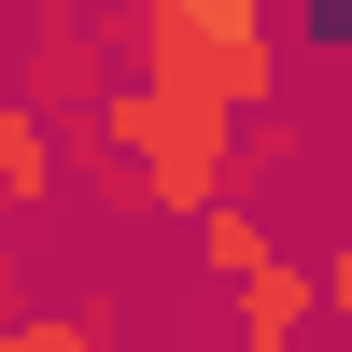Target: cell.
<instances>
[{"label": "cell", "instance_id": "obj_1", "mask_svg": "<svg viewBox=\"0 0 352 352\" xmlns=\"http://www.w3.org/2000/svg\"><path fill=\"white\" fill-rule=\"evenodd\" d=\"M71 155H85V184H99V197H141L155 226H212L226 197H240V113L169 99V85L127 71V85L71 127Z\"/></svg>", "mask_w": 352, "mask_h": 352}, {"label": "cell", "instance_id": "obj_2", "mask_svg": "<svg viewBox=\"0 0 352 352\" xmlns=\"http://www.w3.org/2000/svg\"><path fill=\"white\" fill-rule=\"evenodd\" d=\"M127 56H141V85L212 99V113H240V127L282 113V28L226 14V0H127Z\"/></svg>", "mask_w": 352, "mask_h": 352}, {"label": "cell", "instance_id": "obj_3", "mask_svg": "<svg viewBox=\"0 0 352 352\" xmlns=\"http://www.w3.org/2000/svg\"><path fill=\"white\" fill-rule=\"evenodd\" d=\"M28 71H14V99H43L56 127H85V113L113 99L99 85V43H127V0H28Z\"/></svg>", "mask_w": 352, "mask_h": 352}, {"label": "cell", "instance_id": "obj_4", "mask_svg": "<svg viewBox=\"0 0 352 352\" xmlns=\"http://www.w3.org/2000/svg\"><path fill=\"white\" fill-rule=\"evenodd\" d=\"M56 184H71V127H56L43 99H14V85H0V226H28Z\"/></svg>", "mask_w": 352, "mask_h": 352}, {"label": "cell", "instance_id": "obj_5", "mask_svg": "<svg viewBox=\"0 0 352 352\" xmlns=\"http://www.w3.org/2000/svg\"><path fill=\"white\" fill-rule=\"evenodd\" d=\"M240 296V352H310V324H324V282L296 268V254H268L254 282H226Z\"/></svg>", "mask_w": 352, "mask_h": 352}, {"label": "cell", "instance_id": "obj_6", "mask_svg": "<svg viewBox=\"0 0 352 352\" xmlns=\"http://www.w3.org/2000/svg\"><path fill=\"white\" fill-rule=\"evenodd\" d=\"M113 324H127L113 296H85V310H14V324H0V352H113Z\"/></svg>", "mask_w": 352, "mask_h": 352}, {"label": "cell", "instance_id": "obj_7", "mask_svg": "<svg viewBox=\"0 0 352 352\" xmlns=\"http://www.w3.org/2000/svg\"><path fill=\"white\" fill-rule=\"evenodd\" d=\"M197 254H212V268H226V282H254V268H268V254H282V240H268V212H254V197H226V212H212V226H197Z\"/></svg>", "mask_w": 352, "mask_h": 352}, {"label": "cell", "instance_id": "obj_8", "mask_svg": "<svg viewBox=\"0 0 352 352\" xmlns=\"http://www.w3.org/2000/svg\"><path fill=\"white\" fill-rule=\"evenodd\" d=\"M310 282H324V324H352V226L324 240V268H310Z\"/></svg>", "mask_w": 352, "mask_h": 352}, {"label": "cell", "instance_id": "obj_9", "mask_svg": "<svg viewBox=\"0 0 352 352\" xmlns=\"http://www.w3.org/2000/svg\"><path fill=\"white\" fill-rule=\"evenodd\" d=\"M226 14H254V28H296V14H324V0H226Z\"/></svg>", "mask_w": 352, "mask_h": 352}]
</instances>
